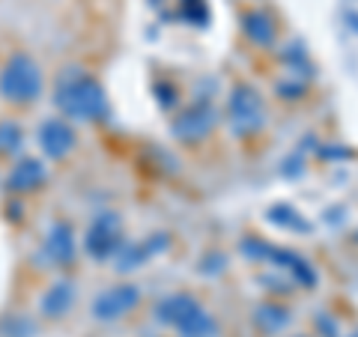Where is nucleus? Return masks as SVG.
Here are the masks:
<instances>
[{"instance_id":"nucleus-1","label":"nucleus","mask_w":358,"mask_h":337,"mask_svg":"<svg viewBox=\"0 0 358 337\" xmlns=\"http://www.w3.org/2000/svg\"><path fill=\"white\" fill-rule=\"evenodd\" d=\"M54 102H57V108L66 117H75V120H99L108 110L105 89L84 72L60 75L57 89H54Z\"/></svg>"},{"instance_id":"nucleus-2","label":"nucleus","mask_w":358,"mask_h":337,"mask_svg":"<svg viewBox=\"0 0 358 337\" xmlns=\"http://www.w3.org/2000/svg\"><path fill=\"white\" fill-rule=\"evenodd\" d=\"M0 93H3L6 102H18V105H27L33 99H39V93H42L39 66L33 63L27 54H15V57L6 63L3 75H0Z\"/></svg>"},{"instance_id":"nucleus-3","label":"nucleus","mask_w":358,"mask_h":337,"mask_svg":"<svg viewBox=\"0 0 358 337\" xmlns=\"http://www.w3.org/2000/svg\"><path fill=\"white\" fill-rule=\"evenodd\" d=\"M162 320L173 322L185 337H212L215 334V322L209 320V313L197 305L192 296H171L162 301Z\"/></svg>"},{"instance_id":"nucleus-4","label":"nucleus","mask_w":358,"mask_h":337,"mask_svg":"<svg viewBox=\"0 0 358 337\" xmlns=\"http://www.w3.org/2000/svg\"><path fill=\"white\" fill-rule=\"evenodd\" d=\"M230 122L239 134L260 129L263 122V102L251 87H236L230 96Z\"/></svg>"},{"instance_id":"nucleus-5","label":"nucleus","mask_w":358,"mask_h":337,"mask_svg":"<svg viewBox=\"0 0 358 337\" xmlns=\"http://www.w3.org/2000/svg\"><path fill=\"white\" fill-rule=\"evenodd\" d=\"M134 305H138V287H114L108 289V293H102L96 299V317L99 320H120L122 313H129Z\"/></svg>"},{"instance_id":"nucleus-6","label":"nucleus","mask_w":358,"mask_h":337,"mask_svg":"<svg viewBox=\"0 0 358 337\" xmlns=\"http://www.w3.org/2000/svg\"><path fill=\"white\" fill-rule=\"evenodd\" d=\"M120 242V218L117 215H99L87 233V251L93 257H108Z\"/></svg>"},{"instance_id":"nucleus-7","label":"nucleus","mask_w":358,"mask_h":337,"mask_svg":"<svg viewBox=\"0 0 358 337\" xmlns=\"http://www.w3.org/2000/svg\"><path fill=\"white\" fill-rule=\"evenodd\" d=\"M39 143L51 159H60L75 147V131L66 120H45L39 129Z\"/></svg>"},{"instance_id":"nucleus-8","label":"nucleus","mask_w":358,"mask_h":337,"mask_svg":"<svg viewBox=\"0 0 358 337\" xmlns=\"http://www.w3.org/2000/svg\"><path fill=\"white\" fill-rule=\"evenodd\" d=\"M48 254L57 263H69L75 257V236L69 224H54V230L48 236Z\"/></svg>"},{"instance_id":"nucleus-9","label":"nucleus","mask_w":358,"mask_h":337,"mask_svg":"<svg viewBox=\"0 0 358 337\" xmlns=\"http://www.w3.org/2000/svg\"><path fill=\"white\" fill-rule=\"evenodd\" d=\"M42 164L36 159H24L13 173H9V188H15V191H24V188H33V185H39L42 182Z\"/></svg>"},{"instance_id":"nucleus-10","label":"nucleus","mask_w":358,"mask_h":337,"mask_svg":"<svg viewBox=\"0 0 358 337\" xmlns=\"http://www.w3.org/2000/svg\"><path fill=\"white\" fill-rule=\"evenodd\" d=\"M72 305V284H57V287H51V293L45 296L42 301V308L48 317H60L63 310H69Z\"/></svg>"},{"instance_id":"nucleus-11","label":"nucleus","mask_w":358,"mask_h":337,"mask_svg":"<svg viewBox=\"0 0 358 337\" xmlns=\"http://www.w3.org/2000/svg\"><path fill=\"white\" fill-rule=\"evenodd\" d=\"M18 143H21L18 126H13V122L0 126V152H13V150H18Z\"/></svg>"},{"instance_id":"nucleus-12","label":"nucleus","mask_w":358,"mask_h":337,"mask_svg":"<svg viewBox=\"0 0 358 337\" xmlns=\"http://www.w3.org/2000/svg\"><path fill=\"white\" fill-rule=\"evenodd\" d=\"M248 33H251L254 39H260V42H266L268 36H272V30H268V21L263 15H251L248 18Z\"/></svg>"},{"instance_id":"nucleus-13","label":"nucleus","mask_w":358,"mask_h":337,"mask_svg":"<svg viewBox=\"0 0 358 337\" xmlns=\"http://www.w3.org/2000/svg\"><path fill=\"white\" fill-rule=\"evenodd\" d=\"M352 337H358V331H355V334H352Z\"/></svg>"}]
</instances>
